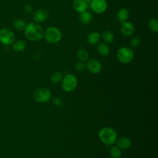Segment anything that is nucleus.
<instances>
[{"instance_id":"f257e3e1","label":"nucleus","mask_w":158,"mask_h":158,"mask_svg":"<svg viewBox=\"0 0 158 158\" xmlns=\"http://www.w3.org/2000/svg\"><path fill=\"white\" fill-rule=\"evenodd\" d=\"M25 35L27 39L30 41H39L44 36V30L39 24L30 22L26 25L25 28Z\"/></svg>"},{"instance_id":"f03ea898","label":"nucleus","mask_w":158,"mask_h":158,"mask_svg":"<svg viewBox=\"0 0 158 158\" xmlns=\"http://www.w3.org/2000/svg\"><path fill=\"white\" fill-rule=\"evenodd\" d=\"M98 138L106 145H112L116 142L117 135L112 128L106 127L101 128L98 132Z\"/></svg>"},{"instance_id":"7ed1b4c3","label":"nucleus","mask_w":158,"mask_h":158,"mask_svg":"<svg viewBox=\"0 0 158 158\" xmlns=\"http://www.w3.org/2000/svg\"><path fill=\"white\" fill-rule=\"evenodd\" d=\"M44 35L46 41L51 44L58 43L62 38L61 31L54 27H50L46 28L44 31Z\"/></svg>"},{"instance_id":"20e7f679","label":"nucleus","mask_w":158,"mask_h":158,"mask_svg":"<svg viewBox=\"0 0 158 158\" xmlns=\"http://www.w3.org/2000/svg\"><path fill=\"white\" fill-rule=\"evenodd\" d=\"M117 58L118 60L122 64H128L131 62L134 58V53L131 49L128 47L120 48L117 52Z\"/></svg>"},{"instance_id":"39448f33","label":"nucleus","mask_w":158,"mask_h":158,"mask_svg":"<svg viewBox=\"0 0 158 158\" xmlns=\"http://www.w3.org/2000/svg\"><path fill=\"white\" fill-rule=\"evenodd\" d=\"M62 88L64 91L72 92L77 86V79L73 74H67L63 77L61 81Z\"/></svg>"},{"instance_id":"423d86ee","label":"nucleus","mask_w":158,"mask_h":158,"mask_svg":"<svg viewBox=\"0 0 158 158\" xmlns=\"http://www.w3.org/2000/svg\"><path fill=\"white\" fill-rule=\"evenodd\" d=\"M33 99L38 102L45 103L49 101L51 96V91L44 87L38 88L33 93Z\"/></svg>"},{"instance_id":"0eeeda50","label":"nucleus","mask_w":158,"mask_h":158,"mask_svg":"<svg viewBox=\"0 0 158 158\" xmlns=\"http://www.w3.org/2000/svg\"><path fill=\"white\" fill-rule=\"evenodd\" d=\"M14 34L10 29L4 28L0 30V41L3 44H11L14 42Z\"/></svg>"},{"instance_id":"6e6552de","label":"nucleus","mask_w":158,"mask_h":158,"mask_svg":"<svg viewBox=\"0 0 158 158\" xmlns=\"http://www.w3.org/2000/svg\"><path fill=\"white\" fill-rule=\"evenodd\" d=\"M86 68L91 73L98 74L102 70V64L99 60L96 59H91L87 62Z\"/></svg>"},{"instance_id":"1a4fd4ad","label":"nucleus","mask_w":158,"mask_h":158,"mask_svg":"<svg viewBox=\"0 0 158 158\" xmlns=\"http://www.w3.org/2000/svg\"><path fill=\"white\" fill-rule=\"evenodd\" d=\"M91 9L97 14L105 12L107 8V3L106 0H93L91 3Z\"/></svg>"},{"instance_id":"9d476101","label":"nucleus","mask_w":158,"mask_h":158,"mask_svg":"<svg viewBox=\"0 0 158 158\" xmlns=\"http://www.w3.org/2000/svg\"><path fill=\"white\" fill-rule=\"evenodd\" d=\"M120 31L123 36L129 37L134 33L135 27L131 22L125 21L124 22H122V25L120 28Z\"/></svg>"},{"instance_id":"9b49d317","label":"nucleus","mask_w":158,"mask_h":158,"mask_svg":"<svg viewBox=\"0 0 158 158\" xmlns=\"http://www.w3.org/2000/svg\"><path fill=\"white\" fill-rule=\"evenodd\" d=\"M49 12L44 9H40L37 10L33 15V19L35 21L38 23H42L45 22L49 17Z\"/></svg>"},{"instance_id":"f8f14e48","label":"nucleus","mask_w":158,"mask_h":158,"mask_svg":"<svg viewBox=\"0 0 158 158\" xmlns=\"http://www.w3.org/2000/svg\"><path fill=\"white\" fill-rule=\"evenodd\" d=\"M117 146L121 149H127L131 145V139L127 136H120L116 140Z\"/></svg>"},{"instance_id":"ddd939ff","label":"nucleus","mask_w":158,"mask_h":158,"mask_svg":"<svg viewBox=\"0 0 158 158\" xmlns=\"http://www.w3.org/2000/svg\"><path fill=\"white\" fill-rule=\"evenodd\" d=\"M73 7L77 12L81 13L86 11L88 7V4L85 0H74Z\"/></svg>"},{"instance_id":"4468645a","label":"nucleus","mask_w":158,"mask_h":158,"mask_svg":"<svg viewBox=\"0 0 158 158\" xmlns=\"http://www.w3.org/2000/svg\"><path fill=\"white\" fill-rule=\"evenodd\" d=\"M80 22L86 25L91 22V21L93 19V16L88 11H84L81 13H80V17H79Z\"/></svg>"},{"instance_id":"2eb2a0df","label":"nucleus","mask_w":158,"mask_h":158,"mask_svg":"<svg viewBox=\"0 0 158 158\" xmlns=\"http://www.w3.org/2000/svg\"><path fill=\"white\" fill-rule=\"evenodd\" d=\"M100 39V34L96 31L91 32L87 37V42L89 44H96Z\"/></svg>"},{"instance_id":"dca6fc26","label":"nucleus","mask_w":158,"mask_h":158,"mask_svg":"<svg viewBox=\"0 0 158 158\" xmlns=\"http://www.w3.org/2000/svg\"><path fill=\"white\" fill-rule=\"evenodd\" d=\"M97 51L98 53L102 56H107L110 52V49L109 46L102 43H101L98 45Z\"/></svg>"},{"instance_id":"f3484780","label":"nucleus","mask_w":158,"mask_h":158,"mask_svg":"<svg viewBox=\"0 0 158 158\" xmlns=\"http://www.w3.org/2000/svg\"><path fill=\"white\" fill-rule=\"evenodd\" d=\"M117 16L120 22H124L127 21L129 17V12L126 8H121L118 12Z\"/></svg>"},{"instance_id":"a211bd4d","label":"nucleus","mask_w":158,"mask_h":158,"mask_svg":"<svg viewBox=\"0 0 158 158\" xmlns=\"http://www.w3.org/2000/svg\"><path fill=\"white\" fill-rule=\"evenodd\" d=\"M77 56L81 62H85L89 58V54L85 49H80L77 52Z\"/></svg>"},{"instance_id":"6ab92c4d","label":"nucleus","mask_w":158,"mask_h":158,"mask_svg":"<svg viewBox=\"0 0 158 158\" xmlns=\"http://www.w3.org/2000/svg\"><path fill=\"white\" fill-rule=\"evenodd\" d=\"M26 48V44L24 41L18 40L12 44V49L16 52H21Z\"/></svg>"},{"instance_id":"aec40b11","label":"nucleus","mask_w":158,"mask_h":158,"mask_svg":"<svg viewBox=\"0 0 158 158\" xmlns=\"http://www.w3.org/2000/svg\"><path fill=\"white\" fill-rule=\"evenodd\" d=\"M102 38L103 39V40L107 43H111L113 42L114 41V35L113 33L109 31V30H106L104 31H103L102 34Z\"/></svg>"},{"instance_id":"412c9836","label":"nucleus","mask_w":158,"mask_h":158,"mask_svg":"<svg viewBox=\"0 0 158 158\" xmlns=\"http://www.w3.org/2000/svg\"><path fill=\"white\" fill-rule=\"evenodd\" d=\"M110 155L112 158H120L122 156L120 149L117 146H113L110 149Z\"/></svg>"},{"instance_id":"4be33fe9","label":"nucleus","mask_w":158,"mask_h":158,"mask_svg":"<svg viewBox=\"0 0 158 158\" xmlns=\"http://www.w3.org/2000/svg\"><path fill=\"white\" fill-rule=\"evenodd\" d=\"M63 78V75L62 74L59 72H57L54 73L51 77V81L53 83H59L60 82L62 81Z\"/></svg>"},{"instance_id":"5701e85b","label":"nucleus","mask_w":158,"mask_h":158,"mask_svg":"<svg viewBox=\"0 0 158 158\" xmlns=\"http://www.w3.org/2000/svg\"><path fill=\"white\" fill-rule=\"evenodd\" d=\"M149 29L154 33L158 31V21L156 19H151L148 23Z\"/></svg>"},{"instance_id":"b1692460","label":"nucleus","mask_w":158,"mask_h":158,"mask_svg":"<svg viewBox=\"0 0 158 158\" xmlns=\"http://www.w3.org/2000/svg\"><path fill=\"white\" fill-rule=\"evenodd\" d=\"M14 26L15 29H17L18 30H22L25 29V28L26 27V23L23 20H21V19H17L14 21Z\"/></svg>"},{"instance_id":"393cba45","label":"nucleus","mask_w":158,"mask_h":158,"mask_svg":"<svg viewBox=\"0 0 158 158\" xmlns=\"http://www.w3.org/2000/svg\"><path fill=\"white\" fill-rule=\"evenodd\" d=\"M141 44V40L138 36L133 37L130 41V45L132 48H136L138 47Z\"/></svg>"},{"instance_id":"a878e982","label":"nucleus","mask_w":158,"mask_h":158,"mask_svg":"<svg viewBox=\"0 0 158 158\" xmlns=\"http://www.w3.org/2000/svg\"><path fill=\"white\" fill-rule=\"evenodd\" d=\"M52 102L56 107H60L63 104V100L60 97H54L52 99Z\"/></svg>"},{"instance_id":"bb28decb","label":"nucleus","mask_w":158,"mask_h":158,"mask_svg":"<svg viewBox=\"0 0 158 158\" xmlns=\"http://www.w3.org/2000/svg\"><path fill=\"white\" fill-rule=\"evenodd\" d=\"M86 68V65L83 62H77L75 65V69L77 72H81L85 70Z\"/></svg>"},{"instance_id":"cd10ccee","label":"nucleus","mask_w":158,"mask_h":158,"mask_svg":"<svg viewBox=\"0 0 158 158\" xmlns=\"http://www.w3.org/2000/svg\"><path fill=\"white\" fill-rule=\"evenodd\" d=\"M32 6L30 4H27L25 7V10L27 13H31L32 11Z\"/></svg>"},{"instance_id":"c85d7f7f","label":"nucleus","mask_w":158,"mask_h":158,"mask_svg":"<svg viewBox=\"0 0 158 158\" xmlns=\"http://www.w3.org/2000/svg\"><path fill=\"white\" fill-rule=\"evenodd\" d=\"M86 2H91V1H92L93 0H85Z\"/></svg>"}]
</instances>
